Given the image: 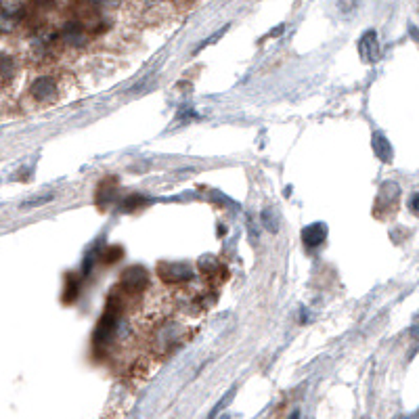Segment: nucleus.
<instances>
[{
	"label": "nucleus",
	"instance_id": "obj_5",
	"mask_svg": "<svg viewBox=\"0 0 419 419\" xmlns=\"http://www.w3.org/2000/svg\"><path fill=\"white\" fill-rule=\"evenodd\" d=\"M325 237H327V227H325V224H319V222L308 224V227L302 231V241H304L306 247H319V245L325 241Z\"/></svg>",
	"mask_w": 419,
	"mask_h": 419
},
{
	"label": "nucleus",
	"instance_id": "obj_2",
	"mask_svg": "<svg viewBox=\"0 0 419 419\" xmlns=\"http://www.w3.org/2000/svg\"><path fill=\"white\" fill-rule=\"evenodd\" d=\"M160 277L164 283L168 285H181L185 281H191L193 277V271L189 264H181V262H174V264H160Z\"/></svg>",
	"mask_w": 419,
	"mask_h": 419
},
{
	"label": "nucleus",
	"instance_id": "obj_6",
	"mask_svg": "<svg viewBox=\"0 0 419 419\" xmlns=\"http://www.w3.org/2000/svg\"><path fill=\"white\" fill-rule=\"evenodd\" d=\"M373 151L381 162H392V155H394L392 153V145L388 143V139L381 132L373 135Z\"/></svg>",
	"mask_w": 419,
	"mask_h": 419
},
{
	"label": "nucleus",
	"instance_id": "obj_7",
	"mask_svg": "<svg viewBox=\"0 0 419 419\" xmlns=\"http://www.w3.org/2000/svg\"><path fill=\"white\" fill-rule=\"evenodd\" d=\"M53 199V193H47V195H38V197H32V199H28L26 204H24V208H32V206H43V204H47V201H51Z\"/></svg>",
	"mask_w": 419,
	"mask_h": 419
},
{
	"label": "nucleus",
	"instance_id": "obj_10",
	"mask_svg": "<svg viewBox=\"0 0 419 419\" xmlns=\"http://www.w3.org/2000/svg\"><path fill=\"white\" fill-rule=\"evenodd\" d=\"M91 3L97 7H114V5H118V0H91Z\"/></svg>",
	"mask_w": 419,
	"mask_h": 419
},
{
	"label": "nucleus",
	"instance_id": "obj_3",
	"mask_svg": "<svg viewBox=\"0 0 419 419\" xmlns=\"http://www.w3.org/2000/svg\"><path fill=\"white\" fill-rule=\"evenodd\" d=\"M149 283V275L145 268L141 266H130L124 275H122V281H120V287L128 294H137L141 291L143 287H147Z\"/></svg>",
	"mask_w": 419,
	"mask_h": 419
},
{
	"label": "nucleus",
	"instance_id": "obj_8",
	"mask_svg": "<svg viewBox=\"0 0 419 419\" xmlns=\"http://www.w3.org/2000/svg\"><path fill=\"white\" fill-rule=\"evenodd\" d=\"M262 220H264V227L271 231V233H277V227H279V220L271 214V212H264L262 214Z\"/></svg>",
	"mask_w": 419,
	"mask_h": 419
},
{
	"label": "nucleus",
	"instance_id": "obj_1",
	"mask_svg": "<svg viewBox=\"0 0 419 419\" xmlns=\"http://www.w3.org/2000/svg\"><path fill=\"white\" fill-rule=\"evenodd\" d=\"M30 95L36 103L40 105H49V103H55L57 97H59V89H57V82L55 78L51 76H38L32 86H30Z\"/></svg>",
	"mask_w": 419,
	"mask_h": 419
},
{
	"label": "nucleus",
	"instance_id": "obj_4",
	"mask_svg": "<svg viewBox=\"0 0 419 419\" xmlns=\"http://www.w3.org/2000/svg\"><path fill=\"white\" fill-rule=\"evenodd\" d=\"M358 49H360V55L365 61L373 63L379 59V45H377V34L375 32H367L360 43H358Z\"/></svg>",
	"mask_w": 419,
	"mask_h": 419
},
{
	"label": "nucleus",
	"instance_id": "obj_9",
	"mask_svg": "<svg viewBox=\"0 0 419 419\" xmlns=\"http://www.w3.org/2000/svg\"><path fill=\"white\" fill-rule=\"evenodd\" d=\"M409 208H411V212H413V214H417V216H419V193H415V195L411 197V201H409Z\"/></svg>",
	"mask_w": 419,
	"mask_h": 419
}]
</instances>
